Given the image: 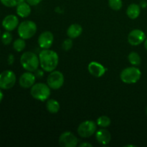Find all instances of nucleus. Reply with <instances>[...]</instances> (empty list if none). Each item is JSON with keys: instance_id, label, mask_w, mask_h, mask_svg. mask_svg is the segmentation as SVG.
<instances>
[{"instance_id": "1", "label": "nucleus", "mask_w": 147, "mask_h": 147, "mask_svg": "<svg viewBox=\"0 0 147 147\" xmlns=\"http://www.w3.org/2000/svg\"><path fill=\"white\" fill-rule=\"evenodd\" d=\"M39 59L42 69L46 72L53 71L58 65V55L53 50L48 49H44L40 52Z\"/></svg>"}, {"instance_id": "2", "label": "nucleus", "mask_w": 147, "mask_h": 147, "mask_svg": "<svg viewBox=\"0 0 147 147\" xmlns=\"http://www.w3.org/2000/svg\"><path fill=\"white\" fill-rule=\"evenodd\" d=\"M20 63L24 69L30 72L37 70L40 65L39 57L32 52H25L20 57Z\"/></svg>"}, {"instance_id": "3", "label": "nucleus", "mask_w": 147, "mask_h": 147, "mask_svg": "<svg viewBox=\"0 0 147 147\" xmlns=\"http://www.w3.org/2000/svg\"><path fill=\"white\" fill-rule=\"evenodd\" d=\"M30 93L36 100L45 101L50 96V88L43 83H36L31 87Z\"/></svg>"}, {"instance_id": "4", "label": "nucleus", "mask_w": 147, "mask_h": 147, "mask_svg": "<svg viewBox=\"0 0 147 147\" xmlns=\"http://www.w3.org/2000/svg\"><path fill=\"white\" fill-rule=\"evenodd\" d=\"M18 34L21 38L28 40L32 38L37 32V25L31 20H26L22 22L18 26Z\"/></svg>"}, {"instance_id": "5", "label": "nucleus", "mask_w": 147, "mask_h": 147, "mask_svg": "<svg viewBox=\"0 0 147 147\" xmlns=\"http://www.w3.org/2000/svg\"><path fill=\"white\" fill-rule=\"evenodd\" d=\"M142 76V73L139 68L136 67H129L122 70L121 73V80L127 84L136 83L139 80Z\"/></svg>"}, {"instance_id": "6", "label": "nucleus", "mask_w": 147, "mask_h": 147, "mask_svg": "<svg viewBox=\"0 0 147 147\" xmlns=\"http://www.w3.org/2000/svg\"><path fill=\"white\" fill-rule=\"evenodd\" d=\"M16 75L11 70H4L0 73V88L9 90L15 85Z\"/></svg>"}, {"instance_id": "7", "label": "nucleus", "mask_w": 147, "mask_h": 147, "mask_svg": "<svg viewBox=\"0 0 147 147\" xmlns=\"http://www.w3.org/2000/svg\"><path fill=\"white\" fill-rule=\"evenodd\" d=\"M97 123L93 121H86L79 125L78 133L83 138H88L96 132Z\"/></svg>"}, {"instance_id": "8", "label": "nucleus", "mask_w": 147, "mask_h": 147, "mask_svg": "<svg viewBox=\"0 0 147 147\" xmlns=\"http://www.w3.org/2000/svg\"><path fill=\"white\" fill-rule=\"evenodd\" d=\"M47 82L50 88L57 90L64 84V76L58 70H53L50 72V75L47 77Z\"/></svg>"}, {"instance_id": "9", "label": "nucleus", "mask_w": 147, "mask_h": 147, "mask_svg": "<svg viewBox=\"0 0 147 147\" xmlns=\"http://www.w3.org/2000/svg\"><path fill=\"white\" fill-rule=\"evenodd\" d=\"M78 139L70 131H65L60 135L59 144L62 147H76L78 146Z\"/></svg>"}, {"instance_id": "10", "label": "nucleus", "mask_w": 147, "mask_h": 147, "mask_svg": "<svg viewBox=\"0 0 147 147\" xmlns=\"http://www.w3.org/2000/svg\"><path fill=\"white\" fill-rule=\"evenodd\" d=\"M146 40V34L141 30H134L128 36V41L130 45L137 46L142 44Z\"/></svg>"}, {"instance_id": "11", "label": "nucleus", "mask_w": 147, "mask_h": 147, "mask_svg": "<svg viewBox=\"0 0 147 147\" xmlns=\"http://www.w3.org/2000/svg\"><path fill=\"white\" fill-rule=\"evenodd\" d=\"M54 41V37L51 32H43L38 37L39 46L42 49H49L53 45Z\"/></svg>"}, {"instance_id": "12", "label": "nucleus", "mask_w": 147, "mask_h": 147, "mask_svg": "<svg viewBox=\"0 0 147 147\" xmlns=\"http://www.w3.org/2000/svg\"><path fill=\"white\" fill-rule=\"evenodd\" d=\"M18 17L14 14H9V15L6 16L2 21V27L7 31H13L18 27Z\"/></svg>"}, {"instance_id": "13", "label": "nucleus", "mask_w": 147, "mask_h": 147, "mask_svg": "<svg viewBox=\"0 0 147 147\" xmlns=\"http://www.w3.org/2000/svg\"><path fill=\"white\" fill-rule=\"evenodd\" d=\"M36 76L31 72L28 71L27 73H24L20 78L19 83L21 87L24 88H31L35 83Z\"/></svg>"}, {"instance_id": "14", "label": "nucleus", "mask_w": 147, "mask_h": 147, "mask_svg": "<svg viewBox=\"0 0 147 147\" xmlns=\"http://www.w3.org/2000/svg\"><path fill=\"white\" fill-rule=\"evenodd\" d=\"M88 70L92 76L96 78H100L105 74L107 69L105 68L104 66L100 63L97 62H91L89 63Z\"/></svg>"}, {"instance_id": "15", "label": "nucleus", "mask_w": 147, "mask_h": 147, "mask_svg": "<svg viewBox=\"0 0 147 147\" xmlns=\"http://www.w3.org/2000/svg\"><path fill=\"white\" fill-rule=\"evenodd\" d=\"M96 138L99 144L102 145L109 144L111 139L110 132L106 129H99L96 132Z\"/></svg>"}, {"instance_id": "16", "label": "nucleus", "mask_w": 147, "mask_h": 147, "mask_svg": "<svg viewBox=\"0 0 147 147\" xmlns=\"http://www.w3.org/2000/svg\"><path fill=\"white\" fill-rule=\"evenodd\" d=\"M17 15L20 16V17L22 18H26L28 17L31 13V8L28 3L23 2L20 3V4L17 6V9H16Z\"/></svg>"}, {"instance_id": "17", "label": "nucleus", "mask_w": 147, "mask_h": 147, "mask_svg": "<svg viewBox=\"0 0 147 147\" xmlns=\"http://www.w3.org/2000/svg\"><path fill=\"white\" fill-rule=\"evenodd\" d=\"M83 32V28L78 24H73L68 27L67 34L70 38L76 39Z\"/></svg>"}, {"instance_id": "18", "label": "nucleus", "mask_w": 147, "mask_h": 147, "mask_svg": "<svg viewBox=\"0 0 147 147\" xmlns=\"http://www.w3.org/2000/svg\"><path fill=\"white\" fill-rule=\"evenodd\" d=\"M141 13L140 6L136 4H131L126 9V14L131 20H135L139 16Z\"/></svg>"}, {"instance_id": "19", "label": "nucleus", "mask_w": 147, "mask_h": 147, "mask_svg": "<svg viewBox=\"0 0 147 147\" xmlns=\"http://www.w3.org/2000/svg\"><path fill=\"white\" fill-rule=\"evenodd\" d=\"M47 111L51 113H57L60 109V103L55 99H49L46 103Z\"/></svg>"}, {"instance_id": "20", "label": "nucleus", "mask_w": 147, "mask_h": 147, "mask_svg": "<svg viewBox=\"0 0 147 147\" xmlns=\"http://www.w3.org/2000/svg\"><path fill=\"white\" fill-rule=\"evenodd\" d=\"M111 121L110 118L106 116H100L99 118H98L97 121H96L98 126L103 128H106L109 126L111 125Z\"/></svg>"}, {"instance_id": "21", "label": "nucleus", "mask_w": 147, "mask_h": 147, "mask_svg": "<svg viewBox=\"0 0 147 147\" xmlns=\"http://www.w3.org/2000/svg\"><path fill=\"white\" fill-rule=\"evenodd\" d=\"M129 61L133 65H139L141 63V57L139 56V55L137 53H135V52H132L129 55Z\"/></svg>"}, {"instance_id": "22", "label": "nucleus", "mask_w": 147, "mask_h": 147, "mask_svg": "<svg viewBox=\"0 0 147 147\" xmlns=\"http://www.w3.org/2000/svg\"><path fill=\"white\" fill-rule=\"evenodd\" d=\"M26 47V42L24 39H17L13 43V47L17 52H22Z\"/></svg>"}, {"instance_id": "23", "label": "nucleus", "mask_w": 147, "mask_h": 147, "mask_svg": "<svg viewBox=\"0 0 147 147\" xmlns=\"http://www.w3.org/2000/svg\"><path fill=\"white\" fill-rule=\"evenodd\" d=\"M109 5L112 9L119 11L122 8L123 2L122 0H109Z\"/></svg>"}, {"instance_id": "24", "label": "nucleus", "mask_w": 147, "mask_h": 147, "mask_svg": "<svg viewBox=\"0 0 147 147\" xmlns=\"http://www.w3.org/2000/svg\"><path fill=\"white\" fill-rule=\"evenodd\" d=\"M24 0H0L1 4L7 7H17L20 3L23 2Z\"/></svg>"}, {"instance_id": "25", "label": "nucleus", "mask_w": 147, "mask_h": 147, "mask_svg": "<svg viewBox=\"0 0 147 147\" xmlns=\"http://www.w3.org/2000/svg\"><path fill=\"white\" fill-rule=\"evenodd\" d=\"M12 41V35L9 31H7L4 32L1 35V42L5 45H8Z\"/></svg>"}, {"instance_id": "26", "label": "nucleus", "mask_w": 147, "mask_h": 147, "mask_svg": "<svg viewBox=\"0 0 147 147\" xmlns=\"http://www.w3.org/2000/svg\"><path fill=\"white\" fill-rule=\"evenodd\" d=\"M62 47H63V49L65 51L70 50L73 47V41H72L71 38L66 39L65 40H64L63 45H62Z\"/></svg>"}, {"instance_id": "27", "label": "nucleus", "mask_w": 147, "mask_h": 147, "mask_svg": "<svg viewBox=\"0 0 147 147\" xmlns=\"http://www.w3.org/2000/svg\"><path fill=\"white\" fill-rule=\"evenodd\" d=\"M42 0H27V3H28L30 5L32 6H35L37 5L38 4H40Z\"/></svg>"}, {"instance_id": "28", "label": "nucleus", "mask_w": 147, "mask_h": 147, "mask_svg": "<svg viewBox=\"0 0 147 147\" xmlns=\"http://www.w3.org/2000/svg\"><path fill=\"white\" fill-rule=\"evenodd\" d=\"M35 73H34V76H36V77L37 78H42L43 76V75H44V73H43L42 70H36L35 71Z\"/></svg>"}, {"instance_id": "29", "label": "nucleus", "mask_w": 147, "mask_h": 147, "mask_svg": "<svg viewBox=\"0 0 147 147\" xmlns=\"http://www.w3.org/2000/svg\"><path fill=\"white\" fill-rule=\"evenodd\" d=\"M14 61V56H13V55L10 54L9 56V57H8V63H9V65L13 64Z\"/></svg>"}, {"instance_id": "30", "label": "nucleus", "mask_w": 147, "mask_h": 147, "mask_svg": "<svg viewBox=\"0 0 147 147\" xmlns=\"http://www.w3.org/2000/svg\"><path fill=\"white\" fill-rule=\"evenodd\" d=\"M140 5L142 8H146L147 7V1L146 0H142L140 2Z\"/></svg>"}, {"instance_id": "31", "label": "nucleus", "mask_w": 147, "mask_h": 147, "mask_svg": "<svg viewBox=\"0 0 147 147\" xmlns=\"http://www.w3.org/2000/svg\"><path fill=\"white\" fill-rule=\"evenodd\" d=\"M80 147H83V146H88V147H92L93 145L91 144H88V143H82L81 144H80Z\"/></svg>"}, {"instance_id": "32", "label": "nucleus", "mask_w": 147, "mask_h": 147, "mask_svg": "<svg viewBox=\"0 0 147 147\" xmlns=\"http://www.w3.org/2000/svg\"><path fill=\"white\" fill-rule=\"evenodd\" d=\"M3 97H4V94H3L2 91H1V90H0V103H1V100H2Z\"/></svg>"}, {"instance_id": "33", "label": "nucleus", "mask_w": 147, "mask_h": 147, "mask_svg": "<svg viewBox=\"0 0 147 147\" xmlns=\"http://www.w3.org/2000/svg\"><path fill=\"white\" fill-rule=\"evenodd\" d=\"M144 47L145 49L147 50V39L146 40H145V42H144Z\"/></svg>"}, {"instance_id": "34", "label": "nucleus", "mask_w": 147, "mask_h": 147, "mask_svg": "<svg viewBox=\"0 0 147 147\" xmlns=\"http://www.w3.org/2000/svg\"><path fill=\"white\" fill-rule=\"evenodd\" d=\"M146 114H147V108H146Z\"/></svg>"}, {"instance_id": "35", "label": "nucleus", "mask_w": 147, "mask_h": 147, "mask_svg": "<svg viewBox=\"0 0 147 147\" xmlns=\"http://www.w3.org/2000/svg\"><path fill=\"white\" fill-rule=\"evenodd\" d=\"M0 35H1V31H0Z\"/></svg>"}]
</instances>
